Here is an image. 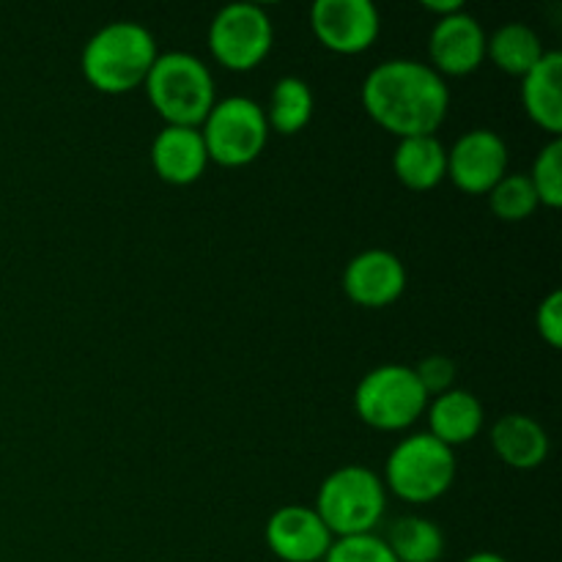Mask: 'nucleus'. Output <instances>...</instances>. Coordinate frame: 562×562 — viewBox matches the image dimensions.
Masks as SVG:
<instances>
[{
	"mask_svg": "<svg viewBox=\"0 0 562 562\" xmlns=\"http://www.w3.org/2000/svg\"><path fill=\"white\" fill-rule=\"evenodd\" d=\"M143 86L165 126L198 130L217 102L212 71L190 53L157 55Z\"/></svg>",
	"mask_w": 562,
	"mask_h": 562,
	"instance_id": "7ed1b4c3",
	"label": "nucleus"
},
{
	"mask_svg": "<svg viewBox=\"0 0 562 562\" xmlns=\"http://www.w3.org/2000/svg\"><path fill=\"white\" fill-rule=\"evenodd\" d=\"M406 289V267L395 252L390 250H373L360 252L351 258L344 269V291L355 305L371 307H387L401 300Z\"/></svg>",
	"mask_w": 562,
	"mask_h": 562,
	"instance_id": "ddd939ff",
	"label": "nucleus"
},
{
	"mask_svg": "<svg viewBox=\"0 0 562 562\" xmlns=\"http://www.w3.org/2000/svg\"><path fill=\"white\" fill-rule=\"evenodd\" d=\"M492 448L514 470H538L549 456V434L536 417L510 412L494 423Z\"/></svg>",
	"mask_w": 562,
	"mask_h": 562,
	"instance_id": "dca6fc26",
	"label": "nucleus"
},
{
	"mask_svg": "<svg viewBox=\"0 0 562 562\" xmlns=\"http://www.w3.org/2000/svg\"><path fill=\"white\" fill-rule=\"evenodd\" d=\"M456 481V453L431 434L401 439L384 464V488L409 505H426L450 492Z\"/></svg>",
	"mask_w": 562,
	"mask_h": 562,
	"instance_id": "39448f33",
	"label": "nucleus"
},
{
	"mask_svg": "<svg viewBox=\"0 0 562 562\" xmlns=\"http://www.w3.org/2000/svg\"><path fill=\"white\" fill-rule=\"evenodd\" d=\"M322 562H398L384 543L382 536L368 532V536H351V538H335L329 547L327 558Z\"/></svg>",
	"mask_w": 562,
	"mask_h": 562,
	"instance_id": "b1692460",
	"label": "nucleus"
},
{
	"mask_svg": "<svg viewBox=\"0 0 562 562\" xmlns=\"http://www.w3.org/2000/svg\"><path fill=\"white\" fill-rule=\"evenodd\" d=\"M198 130L206 143L209 162H217L223 168H245L256 162L269 140L267 113L261 104L247 97H228L223 102H214Z\"/></svg>",
	"mask_w": 562,
	"mask_h": 562,
	"instance_id": "0eeeda50",
	"label": "nucleus"
},
{
	"mask_svg": "<svg viewBox=\"0 0 562 562\" xmlns=\"http://www.w3.org/2000/svg\"><path fill=\"white\" fill-rule=\"evenodd\" d=\"M209 154L201 130L192 126H162L151 143V168L165 184H195L206 173Z\"/></svg>",
	"mask_w": 562,
	"mask_h": 562,
	"instance_id": "4468645a",
	"label": "nucleus"
},
{
	"mask_svg": "<svg viewBox=\"0 0 562 562\" xmlns=\"http://www.w3.org/2000/svg\"><path fill=\"white\" fill-rule=\"evenodd\" d=\"M316 514L333 538L368 536L382 521L387 508V488L382 477L360 464H349L324 477L316 494Z\"/></svg>",
	"mask_w": 562,
	"mask_h": 562,
	"instance_id": "20e7f679",
	"label": "nucleus"
},
{
	"mask_svg": "<svg viewBox=\"0 0 562 562\" xmlns=\"http://www.w3.org/2000/svg\"><path fill=\"white\" fill-rule=\"evenodd\" d=\"M508 176V146L492 130H470L448 148V179L467 195H488Z\"/></svg>",
	"mask_w": 562,
	"mask_h": 562,
	"instance_id": "9d476101",
	"label": "nucleus"
},
{
	"mask_svg": "<svg viewBox=\"0 0 562 562\" xmlns=\"http://www.w3.org/2000/svg\"><path fill=\"white\" fill-rule=\"evenodd\" d=\"M269 552L283 562H322L333 547V532L313 505H283L267 521Z\"/></svg>",
	"mask_w": 562,
	"mask_h": 562,
	"instance_id": "9b49d317",
	"label": "nucleus"
},
{
	"mask_svg": "<svg viewBox=\"0 0 562 562\" xmlns=\"http://www.w3.org/2000/svg\"><path fill=\"white\" fill-rule=\"evenodd\" d=\"M547 55L541 36L525 22H508L486 36V58L510 77H525Z\"/></svg>",
	"mask_w": 562,
	"mask_h": 562,
	"instance_id": "6ab92c4d",
	"label": "nucleus"
},
{
	"mask_svg": "<svg viewBox=\"0 0 562 562\" xmlns=\"http://www.w3.org/2000/svg\"><path fill=\"white\" fill-rule=\"evenodd\" d=\"M521 102L536 126L560 137L562 132V55L547 49L541 60L521 77Z\"/></svg>",
	"mask_w": 562,
	"mask_h": 562,
	"instance_id": "2eb2a0df",
	"label": "nucleus"
},
{
	"mask_svg": "<svg viewBox=\"0 0 562 562\" xmlns=\"http://www.w3.org/2000/svg\"><path fill=\"white\" fill-rule=\"evenodd\" d=\"M311 31L329 53L360 55L376 44L382 16L371 0H316L311 5Z\"/></svg>",
	"mask_w": 562,
	"mask_h": 562,
	"instance_id": "1a4fd4ad",
	"label": "nucleus"
},
{
	"mask_svg": "<svg viewBox=\"0 0 562 562\" xmlns=\"http://www.w3.org/2000/svg\"><path fill=\"white\" fill-rule=\"evenodd\" d=\"M384 543L398 562H439L445 558V532L426 516H401L390 525Z\"/></svg>",
	"mask_w": 562,
	"mask_h": 562,
	"instance_id": "aec40b11",
	"label": "nucleus"
},
{
	"mask_svg": "<svg viewBox=\"0 0 562 562\" xmlns=\"http://www.w3.org/2000/svg\"><path fill=\"white\" fill-rule=\"evenodd\" d=\"M536 327H538V335H541V340L549 346V349H560L562 346V294L560 291H552V294L538 305Z\"/></svg>",
	"mask_w": 562,
	"mask_h": 562,
	"instance_id": "a878e982",
	"label": "nucleus"
},
{
	"mask_svg": "<svg viewBox=\"0 0 562 562\" xmlns=\"http://www.w3.org/2000/svg\"><path fill=\"white\" fill-rule=\"evenodd\" d=\"M274 27L256 3H231L217 11L209 27V49L228 71H250L267 60Z\"/></svg>",
	"mask_w": 562,
	"mask_h": 562,
	"instance_id": "6e6552de",
	"label": "nucleus"
},
{
	"mask_svg": "<svg viewBox=\"0 0 562 562\" xmlns=\"http://www.w3.org/2000/svg\"><path fill=\"white\" fill-rule=\"evenodd\" d=\"M393 170L406 190L428 192L448 179V148L437 135L404 137L395 146Z\"/></svg>",
	"mask_w": 562,
	"mask_h": 562,
	"instance_id": "a211bd4d",
	"label": "nucleus"
},
{
	"mask_svg": "<svg viewBox=\"0 0 562 562\" xmlns=\"http://www.w3.org/2000/svg\"><path fill=\"white\" fill-rule=\"evenodd\" d=\"M423 9L437 14V20H445V16L464 11V3L461 0H423Z\"/></svg>",
	"mask_w": 562,
	"mask_h": 562,
	"instance_id": "bb28decb",
	"label": "nucleus"
},
{
	"mask_svg": "<svg viewBox=\"0 0 562 562\" xmlns=\"http://www.w3.org/2000/svg\"><path fill=\"white\" fill-rule=\"evenodd\" d=\"M464 562H510V560H505L503 554H497V552H475V554H470Z\"/></svg>",
	"mask_w": 562,
	"mask_h": 562,
	"instance_id": "cd10ccee",
	"label": "nucleus"
},
{
	"mask_svg": "<svg viewBox=\"0 0 562 562\" xmlns=\"http://www.w3.org/2000/svg\"><path fill=\"white\" fill-rule=\"evenodd\" d=\"M428 428H431V437L439 439L442 445H448L450 450H456L459 445L472 442V439L481 434L483 420V404L477 401V395H472L470 390H448V393L437 395L434 401H428Z\"/></svg>",
	"mask_w": 562,
	"mask_h": 562,
	"instance_id": "f3484780",
	"label": "nucleus"
},
{
	"mask_svg": "<svg viewBox=\"0 0 562 562\" xmlns=\"http://www.w3.org/2000/svg\"><path fill=\"white\" fill-rule=\"evenodd\" d=\"M157 55V42L146 25L121 20L110 22L88 38L80 55V69L88 86L99 93L121 97L146 82Z\"/></svg>",
	"mask_w": 562,
	"mask_h": 562,
	"instance_id": "f03ea898",
	"label": "nucleus"
},
{
	"mask_svg": "<svg viewBox=\"0 0 562 562\" xmlns=\"http://www.w3.org/2000/svg\"><path fill=\"white\" fill-rule=\"evenodd\" d=\"M428 58L439 77L472 75L486 60V31L467 9L437 20L428 36Z\"/></svg>",
	"mask_w": 562,
	"mask_h": 562,
	"instance_id": "f8f14e48",
	"label": "nucleus"
},
{
	"mask_svg": "<svg viewBox=\"0 0 562 562\" xmlns=\"http://www.w3.org/2000/svg\"><path fill=\"white\" fill-rule=\"evenodd\" d=\"M313 108H316V99H313L311 86L300 77H283L274 82L269 108L263 113H267L269 130L291 137L311 124Z\"/></svg>",
	"mask_w": 562,
	"mask_h": 562,
	"instance_id": "412c9836",
	"label": "nucleus"
},
{
	"mask_svg": "<svg viewBox=\"0 0 562 562\" xmlns=\"http://www.w3.org/2000/svg\"><path fill=\"white\" fill-rule=\"evenodd\" d=\"M415 376L417 382L423 384V390L428 393V398H437V395L448 393L453 390L456 382V362L445 355H431V357H423L415 368Z\"/></svg>",
	"mask_w": 562,
	"mask_h": 562,
	"instance_id": "393cba45",
	"label": "nucleus"
},
{
	"mask_svg": "<svg viewBox=\"0 0 562 562\" xmlns=\"http://www.w3.org/2000/svg\"><path fill=\"white\" fill-rule=\"evenodd\" d=\"M486 198L488 209H492L503 223H521V220L532 217L536 209L541 206L527 173L503 176V181H499Z\"/></svg>",
	"mask_w": 562,
	"mask_h": 562,
	"instance_id": "4be33fe9",
	"label": "nucleus"
},
{
	"mask_svg": "<svg viewBox=\"0 0 562 562\" xmlns=\"http://www.w3.org/2000/svg\"><path fill=\"white\" fill-rule=\"evenodd\" d=\"M527 179H530L541 206H549V209L562 206V140L560 137H552V143H547V146L538 151Z\"/></svg>",
	"mask_w": 562,
	"mask_h": 562,
	"instance_id": "5701e85b",
	"label": "nucleus"
},
{
	"mask_svg": "<svg viewBox=\"0 0 562 562\" xmlns=\"http://www.w3.org/2000/svg\"><path fill=\"white\" fill-rule=\"evenodd\" d=\"M428 401L415 368L398 362L373 368L355 390L357 417L376 431H406L426 415Z\"/></svg>",
	"mask_w": 562,
	"mask_h": 562,
	"instance_id": "423d86ee",
	"label": "nucleus"
},
{
	"mask_svg": "<svg viewBox=\"0 0 562 562\" xmlns=\"http://www.w3.org/2000/svg\"><path fill=\"white\" fill-rule=\"evenodd\" d=\"M362 108L398 140L434 135L448 119L450 88L445 77L423 60L393 58L368 71Z\"/></svg>",
	"mask_w": 562,
	"mask_h": 562,
	"instance_id": "f257e3e1",
	"label": "nucleus"
}]
</instances>
